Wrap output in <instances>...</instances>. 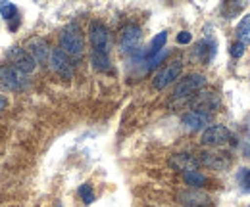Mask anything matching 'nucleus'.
<instances>
[{
  "instance_id": "9b49d317",
  "label": "nucleus",
  "mask_w": 250,
  "mask_h": 207,
  "mask_svg": "<svg viewBox=\"0 0 250 207\" xmlns=\"http://www.w3.org/2000/svg\"><path fill=\"white\" fill-rule=\"evenodd\" d=\"M219 106V98L214 92H198L192 96V108L194 112H202L212 115V112Z\"/></svg>"
},
{
  "instance_id": "a878e982",
  "label": "nucleus",
  "mask_w": 250,
  "mask_h": 207,
  "mask_svg": "<svg viewBox=\"0 0 250 207\" xmlns=\"http://www.w3.org/2000/svg\"><path fill=\"white\" fill-rule=\"evenodd\" d=\"M190 40H192V35H190L188 31H181V33L177 35V42H179V44H188Z\"/></svg>"
},
{
  "instance_id": "423d86ee",
  "label": "nucleus",
  "mask_w": 250,
  "mask_h": 207,
  "mask_svg": "<svg viewBox=\"0 0 250 207\" xmlns=\"http://www.w3.org/2000/svg\"><path fill=\"white\" fill-rule=\"evenodd\" d=\"M0 85L8 90H21L27 87V79L14 65H2L0 67Z\"/></svg>"
},
{
  "instance_id": "393cba45",
  "label": "nucleus",
  "mask_w": 250,
  "mask_h": 207,
  "mask_svg": "<svg viewBox=\"0 0 250 207\" xmlns=\"http://www.w3.org/2000/svg\"><path fill=\"white\" fill-rule=\"evenodd\" d=\"M245 50H247V46H245V44H241V42H235V44L231 46V56H233V58H243Z\"/></svg>"
},
{
  "instance_id": "f03ea898",
  "label": "nucleus",
  "mask_w": 250,
  "mask_h": 207,
  "mask_svg": "<svg viewBox=\"0 0 250 207\" xmlns=\"http://www.w3.org/2000/svg\"><path fill=\"white\" fill-rule=\"evenodd\" d=\"M89 40H91V46L93 50L91 52H96V54H106L110 56V31L104 23L100 21H93L91 27H89Z\"/></svg>"
},
{
  "instance_id": "5701e85b",
  "label": "nucleus",
  "mask_w": 250,
  "mask_h": 207,
  "mask_svg": "<svg viewBox=\"0 0 250 207\" xmlns=\"http://www.w3.org/2000/svg\"><path fill=\"white\" fill-rule=\"evenodd\" d=\"M79 196L83 198V202H85V204H93L94 202L93 186H91V184H83V186L79 188Z\"/></svg>"
},
{
  "instance_id": "20e7f679",
  "label": "nucleus",
  "mask_w": 250,
  "mask_h": 207,
  "mask_svg": "<svg viewBox=\"0 0 250 207\" xmlns=\"http://www.w3.org/2000/svg\"><path fill=\"white\" fill-rule=\"evenodd\" d=\"M206 85V77L204 75H188L185 79H181L177 83V87L173 90V100H187V98H192L198 90Z\"/></svg>"
},
{
  "instance_id": "412c9836",
  "label": "nucleus",
  "mask_w": 250,
  "mask_h": 207,
  "mask_svg": "<svg viewBox=\"0 0 250 207\" xmlns=\"http://www.w3.org/2000/svg\"><path fill=\"white\" fill-rule=\"evenodd\" d=\"M0 14H2V18L4 19H20L18 18V6L16 4H10V2H4L2 6H0Z\"/></svg>"
},
{
  "instance_id": "a211bd4d",
  "label": "nucleus",
  "mask_w": 250,
  "mask_h": 207,
  "mask_svg": "<svg viewBox=\"0 0 250 207\" xmlns=\"http://www.w3.org/2000/svg\"><path fill=\"white\" fill-rule=\"evenodd\" d=\"M183 180L187 182L190 188H194V190H198V188H202V186L206 184V177H204L200 171H188V173H183Z\"/></svg>"
},
{
  "instance_id": "1a4fd4ad",
  "label": "nucleus",
  "mask_w": 250,
  "mask_h": 207,
  "mask_svg": "<svg viewBox=\"0 0 250 207\" xmlns=\"http://www.w3.org/2000/svg\"><path fill=\"white\" fill-rule=\"evenodd\" d=\"M25 48H27V52L31 54V58L35 59L37 63H48V61H50L52 50H50V46H48V42H46L44 38H41V37H31V38L27 40Z\"/></svg>"
},
{
  "instance_id": "f257e3e1",
  "label": "nucleus",
  "mask_w": 250,
  "mask_h": 207,
  "mask_svg": "<svg viewBox=\"0 0 250 207\" xmlns=\"http://www.w3.org/2000/svg\"><path fill=\"white\" fill-rule=\"evenodd\" d=\"M60 48L69 58H81L85 52V38L77 23H69L60 33Z\"/></svg>"
},
{
  "instance_id": "4468645a",
  "label": "nucleus",
  "mask_w": 250,
  "mask_h": 207,
  "mask_svg": "<svg viewBox=\"0 0 250 207\" xmlns=\"http://www.w3.org/2000/svg\"><path fill=\"white\" fill-rule=\"evenodd\" d=\"M183 125H185V129L188 131H200V129H208V125H210V121H212V115H208V113H202V112H188L183 115Z\"/></svg>"
},
{
  "instance_id": "39448f33",
  "label": "nucleus",
  "mask_w": 250,
  "mask_h": 207,
  "mask_svg": "<svg viewBox=\"0 0 250 207\" xmlns=\"http://www.w3.org/2000/svg\"><path fill=\"white\" fill-rule=\"evenodd\" d=\"M48 63H50L52 71H54L56 75H60L62 79H65V81L73 79V61H71V58L63 52L62 48H54V50H52Z\"/></svg>"
},
{
  "instance_id": "6e6552de",
  "label": "nucleus",
  "mask_w": 250,
  "mask_h": 207,
  "mask_svg": "<svg viewBox=\"0 0 250 207\" xmlns=\"http://www.w3.org/2000/svg\"><path fill=\"white\" fill-rule=\"evenodd\" d=\"M141 38H143V31L139 25H125L124 29L120 31V50L125 54L135 52Z\"/></svg>"
},
{
  "instance_id": "ddd939ff",
  "label": "nucleus",
  "mask_w": 250,
  "mask_h": 207,
  "mask_svg": "<svg viewBox=\"0 0 250 207\" xmlns=\"http://www.w3.org/2000/svg\"><path fill=\"white\" fill-rule=\"evenodd\" d=\"M169 165L175 169V171H183V173H188V171H196L200 161L190 155V153H175L169 157Z\"/></svg>"
},
{
  "instance_id": "f8f14e48",
  "label": "nucleus",
  "mask_w": 250,
  "mask_h": 207,
  "mask_svg": "<svg viewBox=\"0 0 250 207\" xmlns=\"http://www.w3.org/2000/svg\"><path fill=\"white\" fill-rule=\"evenodd\" d=\"M179 202H181V206L185 207H208L212 204L208 194H204L202 190H194V188L187 190V192H181L179 194Z\"/></svg>"
},
{
  "instance_id": "0eeeda50",
  "label": "nucleus",
  "mask_w": 250,
  "mask_h": 207,
  "mask_svg": "<svg viewBox=\"0 0 250 207\" xmlns=\"http://www.w3.org/2000/svg\"><path fill=\"white\" fill-rule=\"evenodd\" d=\"M233 138L231 131L223 125H210L204 132H202V144L218 148V146H225L229 140Z\"/></svg>"
},
{
  "instance_id": "9d476101",
  "label": "nucleus",
  "mask_w": 250,
  "mask_h": 207,
  "mask_svg": "<svg viewBox=\"0 0 250 207\" xmlns=\"http://www.w3.org/2000/svg\"><path fill=\"white\" fill-rule=\"evenodd\" d=\"M8 59H10V61L14 63V67L20 69L23 75H25V73H33L35 67H37V61L31 58V54H29L27 50H23V48H18V46L8 52Z\"/></svg>"
},
{
  "instance_id": "bb28decb",
  "label": "nucleus",
  "mask_w": 250,
  "mask_h": 207,
  "mask_svg": "<svg viewBox=\"0 0 250 207\" xmlns=\"http://www.w3.org/2000/svg\"><path fill=\"white\" fill-rule=\"evenodd\" d=\"M243 151H245L247 155H250V136L243 142Z\"/></svg>"
},
{
  "instance_id": "4be33fe9",
  "label": "nucleus",
  "mask_w": 250,
  "mask_h": 207,
  "mask_svg": "<svg viewBox=\"0 0 250 207\" xmlns=\"http://www.w3.org/2000/svg\"><path fill=\"white\" fill-rule=\"evenodd\" d=\"M167 54H169V50H167V48H164V50H160L158 54L148 56V58H146V69H154V67H158L164 59L167 58Z\"/></svg>"
},
{
  "instance_id": "aec40b11",
  "label": "nucleus",
  "mask_w": 250,
  "mask_h": 207,
  "mask_svg": "<svg viewBox=\"0 0 250 207\" xmlns=\"http://www.w3.org/2000/svg\"><path fill=\"white\" fill-rule=\"evenodd\" d=\"M91 63H93V67L96 71H108L110 69V56L91 52Z\"/></svg>"
},
{
  "instance_id": "6ab92c4d",
  "label": "nucleus",
  "mask_w": 250,
  "mask_h": 207,
  "mask_svg": "<svg viewBox=\"0 0 250 207\" xmlns=\"http://www.w3.org/2000/svg\"><path fill=\"white\" fill-rule=\"evenodd\" d=\"M166 40H167V33H166V31H162V33H158L156 37L152 38V42H150V46H148V52H146V58H148V56H152V54H158L160 50H164V46H166Z\"/></svg>"
},
{
  "instance_id": "b1692460",
  "label": "nucleus",
  "mask_w": 250,
  "mask_h": 207,
  "mask_svg": "<svg viewBox=\"0 0 250 207\" xmlns=\"http://www.w3.org/2000/svg\"><path fill=\"white\" fill-rule=\"evenodd\" d=\"M237 178H239L241 186H245V192H250V169H241Z\"/></svg>"
},
{
  "instance_id": "f3484780",
  "label": "nucleus",
  "mask_w": 250,
  "mask_h": 207,
  "mask_svg": "<svg viewBox=\"0 0 250 207\" xmlns=\"http://www.w3.org/2000/svg\"><path fill=\"white\" fill-rule=\"evenodd\" d=\"M196 58L200 59L202 63H208L210 59L214 58V44L208 42V40L198 42V46H196Z\"/></svg>"
},
{
  "instance_id": "dca6fc26",
  "label": "nucleus",
  "mask_w": 250,
  "mask_h": 207,
  "mask_svg": "<svg viewBox=\"0 0 250 207\" xmlns=\"http://www.w3.org/2000/svg\"><path fill=\"white\" fill-rule=\"evenodd\" d=\"M237 38H239V42L241 44H250V14L249 16H245L241 21H239V25H237Z\"/></svg>"
},
{
  "instance_id": "2eb2a0df",
  "label": "nucleus",
  "mask_w": 250,
  "mask_h": 207,
  "mask_svg": "<svg viewBox=\"0 0 250 207\" xmlns=\"http://www.w3.org/2000/svg\"><path fill=\"white\" fill-rule=\"evenodd\" d=\"M200 161L206 165V167H212L216 171H221L225 167H229V157L223 155V153H218V151H204L200 155Z\"/></svg>"
},
{
  "instance_id": "cd10ccee",
  "label": "nucleus",
  "mask_w": 250,
  "mask_h": 207,
  "mask_svg": "<svg viewBox=\"0 0 250 207\" xmlns=\"http://www.w3.org/2000/svg\"><path fill=\"white\" fill-rule=\"evenodd\" d=\"M6 106H8V100H6V96H2V94H0V112H2Z\"/></svg>"
},
{
  "instance_id": "7ed1b4c3",
  "label": "nucleus",
  "mask_w": 250,
  "mask_h": 207,
  "mask_svg": "<svg viewBox=\"0 0 250 207\" xmlns=\"http://www.w3.org/2000/svg\"><path fill=\"white\" fill-rule=\"evenodd\" d=\"M181 71H183V61L181 59H173V61L166 63L162 69H158V73L154 75L152 87L156 90H164L171 83H175V79L181 77Z\"/></svg>"
}]
</instances>
